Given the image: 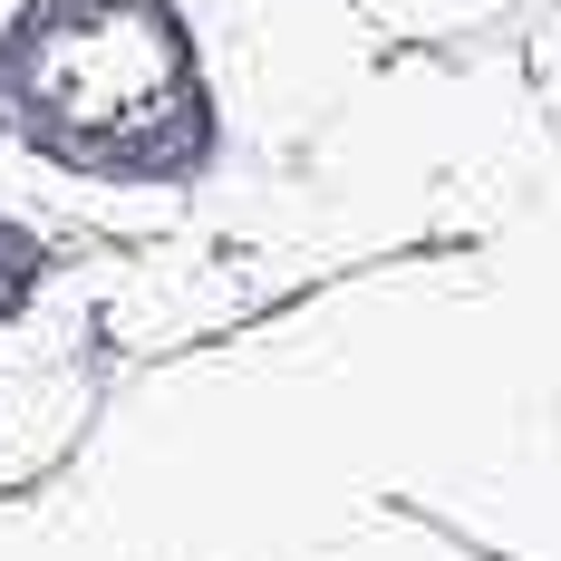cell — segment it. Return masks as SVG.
Listing matches in <instances>:
<instances>
[{
    "instance_id": "6da1fadb",
    "label": "cell",
    "mask_w": 561,
    "mask_h": 561,
    "mask_svg": "<svg viewBox=\"0 0 561 561\" xmlns=\"http://www.w3.org/2000/svg\"><path fill=\"white\" fill-rule=\"evenodd\" d=\"M368 58L339 0H0V204L88 252L116 368L290 300L280 184Z\"/></svg>"
},
{
    "instance_id": "7a4b0ae2",
    "label": "cell",
    "mask_w": 561,
    "mask_h": 561,
    "mask_svg": "<svg viewBox=\"0 0 561 561\" xmlns=\"http://www.w3.org/2000/svg\"><path fill=\"white\" fill-rule=\"evenodd\" d=\"M68 474L156 561H339L397 513L388 262L116 368Z\"/></svg>"
},
{
    "instance_id": "3957f363",
    "label": "cell",
    "mask_w": 561,
    "mask_h": 561,
    "mask_svg": "<svg viewBox=\"0 0 561 561\" xmlns=\"http://www.w3.org/2000/svg\"><path fill=\"white\" fill-rule=\"evenodd\" d=\"M397 513L484 561H561V280L407 252Z\"/></svg>"
},
{
    "instance_id": "277c9868",
    "label": "cell",
    "mask_w": 561,
    "mask_h": 561,
    "mask_svg": "<svg viewBox=\"0 0 561 561\" xmlns=\"http://www.w3.org/2000/svg\"><path fill=\"white\" fill-rule=\"evenodd\" d=\"M107 378H116V358L98 348L88 262H78L49 300H30V310L0 320V494L39 484V474H58L78 455Z\"/></svg>"
},
{
    "instance_id": "5b68a950",
    "label": "cell",
    "mask_w": 561,
    "mask_h": 561,
    "mask_svg": "<svg viewBox=\"0 0 561 561\" xmlns=\"http://www.w3.org/2000/svg\"><path fill=\"white\" fill-rule=\"evenodd\" d=\"M523 68H533V98H542V156L523 174L513 214L484 232V242H465V252H484V262H504V272L561 280V0H542V10L523 20Z\"/></svg>"
},
{
    "instance_id": "8992f818",
    "label": "cell",
    "mask_w": 561,
    "mask_h": 561,
    "mask_svg": "<svg viewBox=\"0 0 561 561\" xmlns=\"http://www.w3.org/2000/svg\"><path fill=\"white\" fill-rule=\"evenodd\" d=\"M0 561H156V552L58 465L39 484L0 494Z\"/></svg>"
},
{
    "instance_id": "52a82bcc",
    "label": "cell",
    "mask_w": 561,
    "mask_h": 561,
    "mask_svg": "<svg viewBox=\"0 0 561 561\" xmlns=\"http://www.w3.org/2000/svg\"><path fill=\"white\" fill-rule=\"evenodd\" d=\"M378 49H474V39H513L542 0H339Z\"/></svg>"
}]
</instances>
